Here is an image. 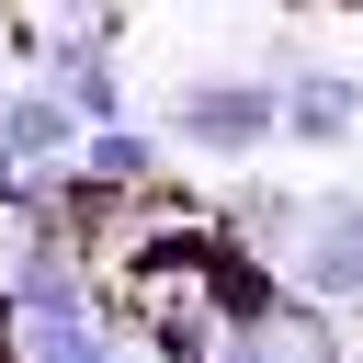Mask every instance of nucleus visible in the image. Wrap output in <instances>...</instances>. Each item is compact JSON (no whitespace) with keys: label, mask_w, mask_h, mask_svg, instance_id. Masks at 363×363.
I'll return each instance as SVG.
<instances>
[{"label":"nucleus","mask_w":363,"mask_h":363,"mask_svg":"<svg viewBox=\"0 0 363 363\" xmlns=\"http://www.w3.org/2000/svg\"><path fill=\"white\" fill-rule=\"evenodd\" d=\"M272 125H284V79L272 68H204V79L170 91V125L159 136L193 147V159H261Z\"/></svg>","instance_id":"f257e3e1"},{"label":"nucleus","mask_w":363,"mask_h":363,"mask_svg":"<svg viewBox=\"0 0 363 363\" xmlns=\"http://www.w3.org/2000/svg\"><path fill=\"white\" fill-rule=\"evenodd\" d=\"M284 272H295L284 295H306V306H363V193H306Z\"/></svg>","instance_id":"f03ea898"},{"label":"nucleus","mask_w":363,"mask_h":363,"mask_svg":"<svg viewBox=\"0 0 363 363\" xmlns=\"http://www.w3.org/2000/svg\"><path fill=\"white\" fill-rule=\"evenodd\" d=\"M0 306H11V329L113 318V306H102V284H91V250H68V238H23V250H11V272H0Z\"/></svg>","instance_id":"7ed1b4c3"},{"label":"nucleus","mask_w":363,"mask_h":363,"mask_svg":"<svg viewBox=\"0 0 363 363\" xmlns=\"http://www.w3.org/2000/svg\"><path fill=\"white\" fill-rule=\"evenodd\" d=\"M68 182H79L91 204L136 216V204L159 193V136H147V125H102V136H79V147H68Z\"/></svg>","instance_id":"20e7f679"},{"label":"nucleus","mask_w":363,"mask_h":363,"mask_svg":"<svg viewBox=\"0 0 363 363\" xmlns=\"http://www.w3.org/2000/svg\"><path fill=\"white\" fill-rule=\"evenodd\" d=\"M272 79H284V125H272V136L340 147V136L363 125V79H352V68H272Z\"/></svg>","instance_id":"39448f33"},{"label":"nucleus","mask_w":363,"mask_h":363,"mask_svg":"<svg viewBox=\"0 0 363 363\" xmlns=\"http://www.w3.org/2000/svg\"><path fill=\"white\" fill-rule=\"evenodd\" d=\"M68 147H79V125H68V102H57L45 79L0 91V159H11V170H57Z\"/></svg>","instance_id":"423d86ee"},{"label":"nucleus","mask_w":363,"mask_h":363,"mask_svg":"<svg viewBox=\"0 0 363 363\" xmlns=\"http://www.w3.org/2000/svg\"><path fill=\"white\" fill-rule=\"evenodd\" d=\"M136 318H147V352L136 363H216V306L204 295H147Z\"/></svg>","instance_id":"0eeeda50"},{"label":"nucleus","mask_w":363,"mask_h":363,"mask_svg":"<svg viewBox=\"0 0 363 363\" xmlns=\"http://www.w3.org/2000/svg\"><path fill=\"white\" fill-rule=\"evenodd\" d=\"M11 363H136L113 318H68V329H11Z\"/></svg>","instance_id":"6e6552de"},{"label":"nucleus","mask_w":363,"mask_h":363,"mask_svg":"<svg viewBox=\"0 0 363 363\" xmlns=\"http://www.w3.org/2000/svg\"><path fill=\"white\" fill-rule=\"evenodd\" d=\"M204 11H261V0H204Z\"/></svg>","instance_id":"1a4fd4ad"},{"label":"nucleus","mask_w":363,"mask_h":363,"mask_svg":"<svg viewBox=\"0 0 363 363\" xmlns=\"http://www.w3.org/2000/svg\"><path fill=\"white\" fill-rule=\"evenodd\" d=\"M0 57H11V45H0Z\"/></svg>","instance_id":"9d476101"}]
</instances>
